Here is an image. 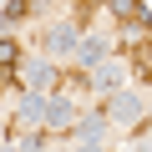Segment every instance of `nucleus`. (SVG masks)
I'll return each instance as SVG.
<instances>
[{
	"label": "nucleus",
	"instance_id": "1",
	"mask_svg": "<svg viewBox=\"0 0 152 152\" xmlns=\"http://www.w3.org/2000/svg\"><path fill=\"white\" fill-rule=\"evenodd\" d=\"M10 61H15V46H10V41H0V66H10Z\"/></svg>",
	"mask_w": 152,
	"mask_h": 152
}]
</instances>
